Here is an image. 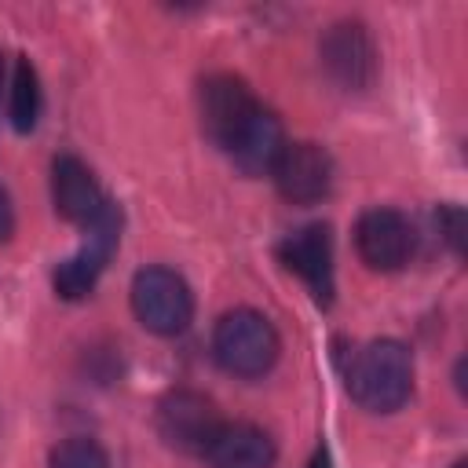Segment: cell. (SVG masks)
<instances>
[{"label": "cell", "mask_w": 468, "mask_h": 468, "mask_svg": "<svg viewBox=\"0 0 468 468\" xmlns=\"http://www.w3.org/2000/svg\"><path fill=\"white\" fill-rule=\"evenodd\" d=\"M351 399L369 413L399 410L413 391V358L399 340H373L347 373Z\"/></svg>", "instance_id": "cell-1"}, {"label": "cell", "mask_w": 468, "mask_h": 468, "mask_svg": "<svg viewBox=\"0 0 468 468\" xmlns=\"http://www.w3.org/2000/svg\"><path fill=\"white\" fill-rule=\"evenodd\" d=\"M212 351H216V362L227 373H234V377H263L278 358V333L260 311L238 307V311H227L216 322Z\"/></svg>", "instance_id": "cell-2"}, {"label": "cell", "mask_w": 468, "mask_h": 468, "mask_svg": "<svg viewBox=\"0 0 468 468\" xmlns=\"http://www.w3.org/2000/svg\"><path fill=\"white\" fill-rule=\"evenodd\" d=\"M132 311L135 318L157 333V336H176L190 325L194 314V296L190 285L168 271V267H146L132 282Z\"/></svg>", "instance_id": "cell-3"}, {"label": "cell", "mask_w": 468, "mask_h": 468, "mask_svg": "<svg viewBox=\"0 0 468 468\" xmlns=\"http://www.w3.org/2000/svg\"><path fill=\"white\" fill-rule=\"evenodd\" d=\"M84 230H88V234H84L80 249H77L69 260H62V263L55 267V274H51L55 292H58L62 300H80V296H88V292L95 289V282H99L106 260L113 256L117 238H121V212H117V205L106 201V208H102Z\"/></svg>", "instance_id": "cell-4"}, {"label": "cell", "mask_w": 468, "mask_h": 468, "mask_svg": "<svg viewBox=\"0 0 468 468\" xmlns=\"http://www.w3.org/2000/svg\"><path fill=\"white\" fill-rule=\"evenodd\" d=\"M260 110L263 106L256 102L249 84L230 73H216L201 84V124H205L208 139L227 154L234 150V143L245 135V128L252 124V117Z\"/></svg>", "instance_id": "cell-5"}, {"label": "cell", "mask_w": 468, "mask_h": 468, "mask_svg": "<svg viewBox=\"0 0 468 468\" xmlns=\"http://www.w3.org/2000/svg\"><path fill=\"white\" fill-rule=\"evenodd\" d=\"M322 62L336 84L362 91L377 77V48L362 22H336L322 37Z\"/></svg>", "instance_id": "cell-6"}, {"label": "cell", "mask_w": 468, "mask_h": 468, "mask_svg": "<svg viewBox=\"0 0 468 468\" xmlns=\"http://www.w3.org/2000/svg\"><path fill=\"white\" fill-rule=\"evenodd\" d=\"M216 428H219V417L212 402L197 391H172L157 406V431L179 453H205Z\"/></svg>", "instance_id": "cell-7"}, {"label": "cell", "mask_w": 468, "mask_h": 468, "mask_svg": "<svg viewBox=\"0 0 468 468\" xmlns=\"http://www.w3.org/2000/svg\"><path fill=\"white\" fill-rule=\"evenodd\" d=\"M278 190L292 205H314L329 194L333 183V161L314 143H285L274 168H271Z\"/></svg>", "instance_id": "cell-8"}, {"label": "cell", "mask_w": 468, "mask_h": 468, "mask_svg": "<svg viewBox=\"0 0 468 468\" xmlns=\"http://www.w3.org/2000/svg\"><path fill=\"white\" fill-rule=\"evenodd\" d=\"M355 245H358V256L373 271H399L413 252V230L402 212L377 205L358 216Z\"/></svg>", "instance_id": "cell-9"}, {"label": "cell", "mask_w": 468, "mask_h": 468, "mask_svg": "<svg viewBox=\"0 0 468 468\" xmlns=\"http://www.w3.org/2000/svg\"><path fill=\"white\" fill-rule=\"evenodd\" d=\"M278 256L289 271L303 278V285L314 292L318 303H329L333 296V241L325 223H311L296 234H289L278 245Z\"/></svg>", "instance_id": "cell-10"}, {"label": "cell", "mask_w": 468, "mask_h": 468, "mask_svg": "<svg viewBox=\"0 0 468 468\" xmlns=\"http://www.w3.org/2000/svg\"><path fill=\"white\" fill-rule=\"evenodd\" d=\"M51 197H55L58 216L69 219V223H80V227H88L106 208V197H102L91 168L73 154L55 157V165H51Z\"/></svg>", "instance_id": "cell-11"}, {"label": "cell", "mask_w": 468, "mask_h": 468, "mask_svg": "<svg viewBox=\"0 0 468 468\" xmlns=\"http://www.w3.org/2000/svg\"><path fill=\"white\" fill-rule=\"evenodd\" d=\"M201 457L208 461V468H271L274 442L263 428L234 420V424L216 428V435L208 439Z\"/></svg>", "instance_id": "cell-12"}, {"label": "cell", "mask_w": 468, "mask_h": 468, "mask_svg": "<svg viewBox=\"0 0 468 468\" xmlns=\"http://www.w3.org/2000/svg\"><path fill=\"white\" fill-rule=\"evenodd\" d=\"M282 146H285V139H282V124H278V117H274L271 110H260V113L252 117V124L245 128V135L234 143L230 157H234V165H238L241 172H249V176H263V172L274 168Z\"/></svg>", "instance_id": "cell-13"}, {"label": "cell", "mask_w": 468, "mask_h": 468, "mask_svg": "<svg viewBox=\"0 0 468 468\" xmlns=\"http://www.w3.org/2000/svg\"><path fill=\"white\" fill-rule=\"evenodd\" d=\"M7 117H11L15 132H33V124L40 117V80H37V69H33V62L26 55H18L15 69H11Z\"/></svg>", "instance_id": "cell-14"}, {"label": "cell", "mask_w": 468, "mask_h": 468, "mask_svg": "<svg viewBox=\"0 0 468 468\" xmlns=\"http://www.w3.org/2000/svg\"><path fill=\"white\" fill-rule=\"evenodd\" d=\"M51 468H110V457L91 439H66L55 446Z\"/></svg>", "instance_id": "cell-15"}, {"label": "cell", "mask_w": 468, "mask_h": 468, "mask_svg": "<svg viewBox=\"0 0 468 468\" xmlns=\"http://www.w3.org/2000/svg\"><path fill=\"white\" fill-rule=\"evenodd\" d=\"M15 230V212H11V201H7V190L0 186V241H7Z\"/></svg>", "instance_id": "cell-16"}, {"label": "cell", "mask_w": 468, "mask_h": 468, "mask_svg": "<svg viewBox=\"0 0 468 468\" xmlns=\"http://www.w3.org/2000/svg\"><path fill=\"white\" fill-rule=\"evenodd\" d=\"M442 219H446V238H450L453 249H457V245H461V208H446Z\"/></svg>", "instance_id": "cell-17"}, {"label": "cell", "mask_w": 468, "mask_h": 468, "mask_svg": "<svg viewBox=\"0 0 468 468\" xmlns=\"http://www.w3.org/2000/svg\"><path fill=\"white\" fill-rule=\"evenodd\" d=\"M325 464H329V457H325V450H318L314 461H311V468H325Z\"/></svg>", "instance_id": "cell-18"}, {"label": "cell", "mask_w": 468, "mask_h": 468, "mask_svg": "<svg viewBox=\"0 0 468 468\" xmlns=\"http://www.w3.org/2000/svg\"><path fill=\"white\" fill-rule=\"evenodd\" d=\"M0 88H4V58H0Z\"/></svg>", "instance_id": "cell-19"}, {"label": "cell", "mask_w": 468, "mask_h": 468, "mask_svg": "<svg viewBox=\"0 0 468 468\" xmlns=\"http://www.w3.org/2000/svg\"><path fill=\"white\" fill-rule=\"evenodd\" d=\"M453 468H468V464H464V461H457V464H453Z\"/></svg>", "instance_id": "cell-20"}]
</instances>
